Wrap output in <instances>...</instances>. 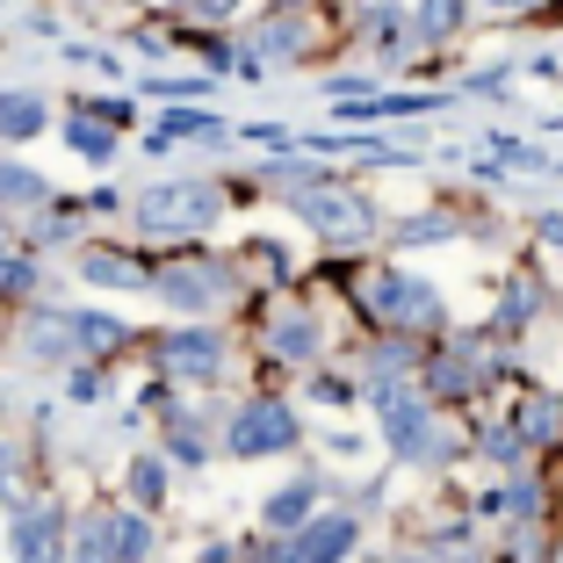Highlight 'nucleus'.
<instances>
[{
	"label": "nucleus",
	"mask_w": 563,
	"mask_h": 563,
	"mask_svg": "<svg viewBox=\"0 0 563 563\" xmlns=\"http://www.w3.org/2000/svg\"><path fill=\"white\" fill-rule=\"evenodd\" d=\"M354 297H362V311L376 318V325H405V332L441 325V297H433L419 275H405V267H368V275H354Z\"/></svg>",
	"instance_id": "1"
},
{
	"label": "nucleus",
	"mask_w": 563,
	"mask_h": 563,
	"mask_svg": "<svg viewBox=\"0 0 563 563\" xmlns=\"http://www.w3.org/2000/svg\"><path fill=\"white\" fill-rule=\"evenodd\" d=\"M217 210H224V188H210V181H166L152 196H137V224L159 239L166 232H210Z\"/></svg>",
	"instance_id": "2"
},
{
	"label": "nucleus",
	"mask_w": 563,
	"mask_h": 563,
	"mask_svg": "<svg viewBox=\"0 0 563 563\" xmlns=\"http://www.w3.org/2000/svg\"><path fill=\"white\" fill-rule=\"evenodd\" d=\"M224 448H232L239 463H253V455H289V448H297V412H289L282 398H246L232 412Z\"/></svg>",
	"instance_id": "3"
},
{
	"label": "nucleus",
	"mask_w": 563,
	"mask_h": 563,
	"mask_svg": "<svg viewBox=\"0 0 563 563\" xmlns=\"http://www.w3.org/2000/svg\"><path fill=\"white\" fill-rule=\"evenodd\" d=\"M152 556V520L145 514H87L80 520V556L73 563H145Z\"/></svg>",
	"instance_id": "4"
},
{
	"label": "nucleus",
	"mask_w": 563,
	"mask_h": 563,
	"mask_svg": "<svg viewBox=\"0 0 563 563\" xmlns=\"http://www.w3.org/2000/svg\"><path fill=\"white\" fill-rule=\"evenodd\" d=\"M152 289H159L174 311H188L202 325V311H217V303L232 297V267H224V261H174L166 275H152Z\"/></svg>",
	"instance_id": "5"
},
{
	"label": "nucleus",
	"mask_w": 563,
	"mask_h": 563,
	"mask_svg": "<svg viewBox=\"0 0 563 563\" xmlns=\"http://www.w3.org/2000/svg\"><path fill=\"white\" fill-rule=\"evenodd\" d=\"M289 210H297L318 239H368V232L383 224V217H376V202L347 196V188H303V196L289 202Z\"/></svg>",
	"instance_id": "6"
},
{
	"label": "nucleus",
	"mask_w": 563,
	"mask_h": 563,
	"mask_svg": "<svg viewBox=\"0 0 563 563\" xmlns=\"http://www.w3.org/2000/svg\"><path fill=\"white\" fill-rule=\"evenodd\" d=\"M159 368L174 383H217L224 376V332L217 325H181L159 340Z\"/></svg>",
	"instance_id": "7"
},
{
	"label": "nucleus",
	"mask_w": 563,
	"mask_h": 563,
	"mask_svg": "<svg viewBox=\"0 0 563 563\" xmlns=\"http://www.w3.org/2000/svg\"><path fill=\"white\" fill-rule=\"evenodd\" d=\"M318 492H325L318 477H297V484H282V492H275V498L261 506V528H275V542H282V534H297L303 520H318Z\"/></svg>",
	"instance_id": "8"
},
{
	"label": "nucleus",
	"mask_w": 563,
	"mask_h": 563,
	"mask_svg": "<svg viewBox=\"0 0 563 563\" xmlns=\"http://www.w3.org/2000/svg\"><path fill=\"white\" fill-rule=\"evenodd\" d=\"M318 347H325V325H318L311 311H282L275 325H267V354H275V362H318Z\"/></svg>",
	"instance_id": "9"
},
{
	"label": "nucleus",
	"mask_w": 563,
	"mask_h": 563,
	"mask_svg": "<svg viewBox=\"0 0 563 563\" xmlns=\"http://www.w3.org/2000/svg\"><path fill=\"white\" fill-rule=\"evenodd\" d=\"M58 542H66V520L58 514H22L15 520V563H58Z\"/></svg>",
	"instance_id": "10"
},
{
	"label": "nucleus",
	"mask_w": 563,
	"mask_h": 563,
	"mask_svg": "<svg viewBox=\"0 0 563 563\" xmlns=\"http://www.w3.org/2000/svg\"><path fill=\"white\" fill-rule=\"evenodd\" d=\"M514 441H520V448H556V441H563V398H528Z\"/></svg>",
	"instance_id": "11"
},
{
	"label": "nucleus",
	"mask_w": 563,
	"mask_h": 563,
	"mask_svg": "<svg viewBox=\"0 0 563 563\" xmlns=\"http://www.w3.org/2000/svg\"><path fill=\"white\" fill-rule=\"evenodd\" d=\"M80 275L87 282H109V289H152V267L123 261V253H80Z\"/></svg>",
	"instance_id": "12"
},
{
	"label": "nucleus",
	"mask_w": 563,
	"mask_h": 563,
	"mask_svg": "<svg viewBox=\"0 0 563 563\" xmlns=\"http://www.w3.org/2000/svg\"><path fill=\"white\" fill-rule=\"evenodd\" d=\"M534 311H542V282L534 275H520L506 297H498V311H492V325L498 332H520V325H534Z\"/></svg>",
	"instance_id": "13"
},
{
	"label": "nucleus",
	"mask_w": 563,
	"mask_h": 563,
	"mask_svg": "<svg viewBox=\"0 0 563 563\" xmlns=\"http://www.w3.org/2000/svg\"><path fill=\"white\" fill-rule=\"evenodd\" d=\"M174 137H224V123H217V117H196V109H174V117L152 131V145H145V152H166Z\"/></svg>",
	"instance_id": "14"
},
{
	"label": "nucleus",
	"mask_w": 563,
	"mask_h": 563,
	"mask_svg": "<svg viewBox=\"0 0 563 563\" xmlns=\"http://www.w3.org/2000/svg\"><path fill=\"white\" fill-rule=\"evenodd\" d=\"M73 152H80V159H95V166H109L117 159V131H109V123H95V117H73Z\"/></svg>",
	"instance_id": "15"
},
{
	"label": "nucleus",
	"mask_w": 563,
	"mask_h": 563,
	"mask_svg": "<svg viewBox=\"0 0 563 563\" xmlns=\"http://www.w3.org/2000/svg\"><path fill=\"white\" fill-rule=\"evenodd\" d=\"M36 131H44V101H30V95L0 101V137H36Z\"/></svg>",
	"instance_id": "16"
},
{
	"label": "nucleus",
	"mask_w": 563,
	"mask_h": 563,
	"mask_svg": "<svg viewBox=\"0 0 563 563\" xmlns=\"http://www.w3.org/2000/svg\"><path fill=\"white\" fill-rule=\"evenodd\" d=\"M131 498H137V506H159V498H166V463H159V455H137V463H131Z\"/></svg>",
	"instance_id": "17"
},
{
	"label": "nucleus",
	"mask_w": 563,
	"mask_h": 563,
	"mask_svg": "<svg viewBox=\"0 0 563 563\" xmlns=\"http://www.w3.org/2000/svg\"><path fill=\"white\" fill-rule=\"evenodd\" d=\"M0 196H8V202H44V174H30V166L8 159V166H0Z\"/></svg>",
	"instance_id": "18"
},
{
	"label": "nucleus",
	"mask_w": 563,
	"mask_h": 563,
	"mask_svg": "<svg viewBox=\"0 0 563 563\" xmlns=\"http://www.w3.org/2000/svg\"><path fill=\"white\" fill-rule=\"evenodd\" d=\"M455 22H463V8H419L412 36H419V44H441V36H455Z\"/></svg>",
	"instance_id": "19"
},
{
	"label": "nucleus",
	"mask_w": 563,
	"mask_h": 563,
	"mask_svg": "<svg viewBox=\"0 0 563 563\" xmlns=\"http://www.w3.org/2000/svg\"><path fill=\"white\" fill-rule=\"evenodd\" d=\"M492 159H506V166H528V174H542V166H549V152L520 145V137H492Z\"/></svg>",
	"instance_id": "20"
},
{
	"label": "nucleus",
	"mask_w": 563,
	"mask_h": 563,
	"mask_svg": "<svg viewBox=\"0 0 563 563\" xmlns=\"http://www.w3.org/2000/svg\"><path fill=\"white\" fill-rule=\"evenodd\" d=\"M398 239L405 246H419V239H455V217H405Z\"/></svg>",
	"instance_id": "21"
},
{
	"label": "nucleus",
	"mask_w": 563,
	"mask_h": 563,
	"mask_svg": "<svg viewBox=\"0 0 563 563\" xmlns=\"http://www.w3.org/2000/svg\"><path fill=\"white\" fill-rule=\"evenodd\" d=\"M477 448H484V455H492V463H514V455H520L514 427H477Z\"/></svg>",
	"instance_id": "22"
},
{
	"label": "nucleus",
	"mask_w": 563,
	"mask_h": 563,
	"mask_svg": "<svg viewBox=\"0 0 563 563\" xmlns=\"http://www.w3.org/2000/svg\"><path fill=\"white\" fill-rule=\"evenodd\" d=\"M311 398H318V405H354V383H340V376H311Z\"/></svg>",
	"instance_id": "23"
},
{
	"label": "nucleus",
	"mask_w": 563,
	"mask_h": 563,
	"mask_svg": "<svg viewBox=\"0 0 563 563\" xmlns=\"http://www.w3.org/2000/svg\"><path fill=\"white\" fill-rule=\"evenodd\" d=\"M30 282H36V267H30V261H15V253L0 261V289H30Z\"/></svg>",
	"instance_id": "24"
},
{
	"label": "nucleus",
	"mask_w": 563,
	"mask_h": 563,
	"mask_svg": "<svg viewBox=\"0 0 563 563\" xmlns=\"http://www.w3.org/2000/svg\"><path fill=\"white\" fill-rule=\"evenodd\" d=\"M542 239H549V246H563V217H542Z\"/></svg>",
	"instance_id": "25"
},
{
	"label": "nucleus",
	"mask_w": 563,
	"mask_h": 563,
	"mask_svg": "<svg viewBox=\"0 0 563 563\" xmlns=\"http://www.w3.org/2000/svg\"><path fill=\"white\" fill-rule=\"evenodd\" d=\"M412 563H427V556H412Z\"/></svg>",
	"instance_id": "26"
}]
</instances>
